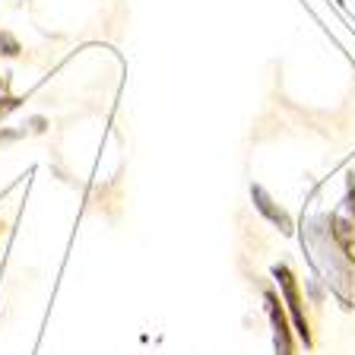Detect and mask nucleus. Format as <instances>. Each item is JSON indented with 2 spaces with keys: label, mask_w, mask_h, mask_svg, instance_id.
<instances>
[{
  "label": "nucleus",
  "mask_w": 355,
  "mask_h": 355,
  "mask_svg": "<svg viewBox=\"0 0 355 355\" xmlns=\"http://www.w3.org/2000/svg\"><path fill=\"white\" fill-rule=\"evenodd\" d=\"M0 89H3V80H0Z\"/></svg>",
  "instance_id": "423d86ee"
},
{
  "label": "nucleus",
  "mask_w": 355,
  "mask_h": 355,
  "mask_svg": "<svg viewBox=\"0 0 355 355\" xmlns=\"http://www.w3.org/2000/svg\"><path fill=\"white\" fill-rule=\"evenodd\" d=\"M266 311H270V320H273V333H276V352L279 355H295L292 349V333H288L286 314H282V304L276 298V292H266Z\"/></svg>",
  "instance_id": "f03ea898"
},
{
  "label": "nucleus",
  "mask_w": 355,
  "mask_h": 355,
  "mask_svg": "<svg viewBox=\"0 0 355 355\" xmlns=\"http://www.w3.org/2000/svg\"><path fill=\"white\" fill-rule=\"evenodd\" d=\"M0 54H7V58H16V54H19V42H16L10 32H0Z\"/></svg>",
  "instance_id": "20e7f679"
},
{
  "label": "nucleus",
  "mask_w": 355,
  "mask_h": 355,
  "mask_svg": "<svg viewBox=\"0 0 355 355\" xmlns=\"http://www.w3.org/2000/svg\"><path fill=\"white\" fill-rule=\"evenodd\" d=\"M29 124H32V130H35V133H42L44 127H48V121H44V118H32Z\"/></svg>",
  "instance_id": "39448f33"
},
{
  "label": "nucleus",
  "mask_w": 355,
  "mask_h": 355,
  "mask_svg": "<svg viewBox=\"0 0 355 355\" xmlns=\"http://www.w3.org/2000/svg\"><path fill=\"white\" fill-rule=\"evenodd\" d=\"M273 276H276V282H279L282 295H286V304H288V311H292V318H295L298 340H302L304 346H311V327H308V318H304V308H302V295H298L295 276H292V270H288L286 263H276L273 266Z\"/></svg>",
  "instance_id": "f257e3e1"
},
{
  "label": "nucleus",
  "mask_w": 355,
  "mask_h": 355,
  "mask_svg": "<svg viewBox=\"0 0 355 355\" xmlns=\"http://www.w3.org/2000/svg\"><path fill=\"white\" fill-rule=\"evenodd\" d=\"M251 197H254V207H257L260 213L266 216V219L273 222V225H279V232H292V219L286 216V209H282V207H276L273 197H270L263 187L254 184V187H251Z\"/></svg>",
  "instance_id": "7ed1b4c3"
}]
</instances>
